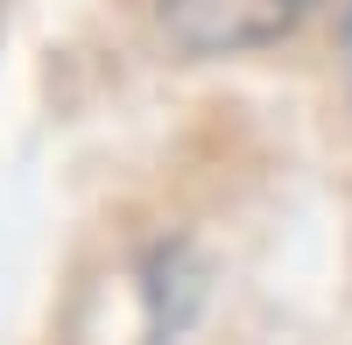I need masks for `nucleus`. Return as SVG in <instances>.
Here are the masks:
<instances>
[{
    "label": "nucleus",
    "instance_id": "1",
    "mask_svg": "<svg viewBox=\"0 0 352 345\" xmlns=\"http://www.w3.org/2000/svg\"><path fill=\"white\" fill-rule=\"evenodd\" d=\"M317 0H162V28L176 49L212 56V49H247L296 28Z\"/></svg>",
    "mask_w": 352,
    "mask_h": 345
}]
</instances>
